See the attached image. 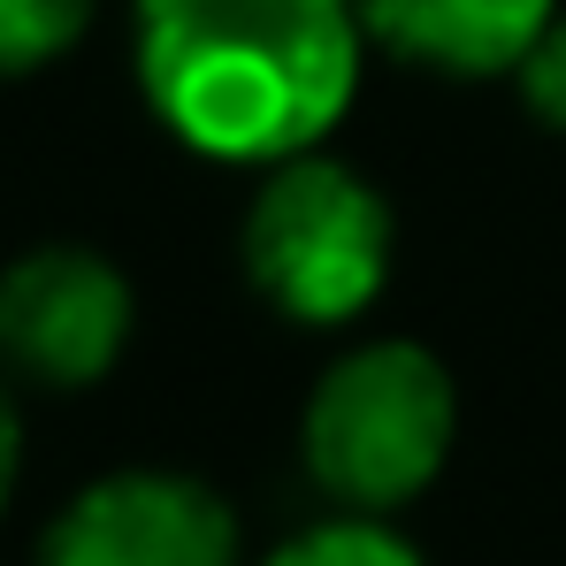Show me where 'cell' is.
<instances>
[{
	"instance_id": "cell-1",
	"label": "cell",
	"mask_w": 566,
	"mask_h": 566,
	"mask_svg": "<svg viewBox=\"0 0 566 566\" xmlns=\"http://www.w3.org/2000/svg\"><path fill=\"white\" fill-rule=\"evenodd\" d=\"M353 0H130L146 115L199 161L276 169L314 154L360 93Z\"/></svg>"
},
{
	"instance_id": "cell-2",
	"label": "cell",
	"mask_w": 566,
	"mask_h": 566,
	"mask_svg": "<svg viewBox=\"0 0 566 566\" xmlns=\"http://www.w3.org/2000/svg\"><path fill=\"white\" fill-rule=\"evenodd\" d=\"M460 444V382L413 337L337 353L298 413V460L337 513H406Z\"/></svg>"
},
{
	"instance_id": "cell-3",
	"label": "cell",
	"mask_w": 566,
	"mask_h": 566,
	"mask_svg": "<svg viewBox=\"0 0 566 566\" xmlns=\"http://www.w3.org/2000/svg\"><path fill=\"white\" fill-rule=\"evenodd\" d=\"M245 283L298 329H345L360 322L390 283L398 261V214L376 177H360L337 154H291L269 169L238 222Z\"/></svg>"
},
{
	"instance_id": "cell-4",
	"label": "cell",
	"mask_w": 566,
	"mask_h": 566,
	"mask_svg": "<svg viewBox=\"0 0 566 566\" xmlns=\"http://www.w3.org/2000/svg\"><path fill=\"white\" fill-rule=\"evenodd\" d=\"M138 329V291L99 245H31L0 269V368L46 390L115 376Z\"/></svg>"
},
{
	"instance_id": "cell-5",
	"label": "cell",
	"mask_w": 566,
	"mask_h": 566,
	"mask_svg": "<svg viewBox=\"0 0 566 566\" xmlns=\"http://www.w3.org/2000/svg\"><path fill=\"white\" fill-rule=\"evenodd\" d=\"M31 566H245V536L214 482L115 468L46 521Z\"/></svg>"
},
{
	"instance_id": "cell-6",
	"label": "cell",
	"mask_w": 566,
	"mask_h": 566,
	"mask_svg": "<svg viewBox=\"0 0 566 566\" xmlns=\"http://www.w3.org/2000/svg\"><path fill=\"white\" fill-rule=\"evenodd\" d=\"M368 46L429 77H513L559 0H353Z\"/></svg>"
},
{
	"instance_id": "cell-7",
	"label": "cell",
	"mask_w": 566,
	"mask_h": 566,
	"mask_svg": "<svg viewBox=\"0 0 566 566\" xmlns=\"http://www.w3.org/2000/svg\"><path fill=\"white\" fill-rule=\"evenodd\" d=\"M99 0H0V85L54 70L85 31H93Z\"/></svg>"
},
{
	"instance_id": "cell-8",
	"label": "cell",
	"mask_w": 566,
	"mask_h": 566,
	"mask_svg": "<svg viewBox=\"0 0 566 566\" xmlns=\"http://www.w3.org/2000/svg\"><path fill=\"white\" fill-rule=\"evenodd\" d=\"M261 566H429L382 513H329L298 536H283Z\"/></svg>"
},
{
	"instance_id": "cell-9",
	"label": "cell",
	"mask_w": 566,
	"mask_h": 566,
	"mask_svg": "<svg viewBox=\"0 0 566 566\" xmlns=\"http://www.w3.org/2000/svg\"><path fill=\"white\" fill-rule=\"evenodd\" d=\"M513 85H521V107H528L552 138H566V15H552V23L536 31V46L521 54Z\"/></svg>"
},
{
	"instance_id": "cell-10",
	"label": "cell",
	"mask_w": 566,
	"mask_h": 566,
	"mask_svg": "<svg viewBox=\"0 0 566 566\" xmlns=\"http://www.w3.org/2000/svg\"><path fill=\"white\" fill-rule=\"evenodd\" d=\"M15 474H23V413H15L8 376H0V513H8V497H15Z\"/></svg>"
}]
</instances>
